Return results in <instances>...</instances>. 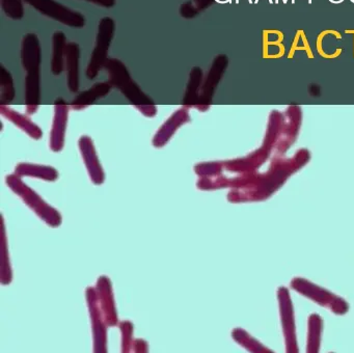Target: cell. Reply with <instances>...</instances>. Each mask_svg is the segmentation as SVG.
Returning <instances> with one entry per match:
<instances>
[{
	"instance_id": "cell-12",
	"label": "cell",
	"mask_w": 354,
	"mask_h": 353,
	"mask_svg": "<svg viewBox=\"0 0 354 353\" xmlns=\"http://www.w3.org/2000/svg\"><path fill=\"white\" fill-rule=\"evenodd\" d=\"M198 14V12L196 10L192 1L186 2V3L182 4V6H180V15L184 17V18L192 19Z\"/></svg>"
},
{
	"instance_id": "cell-6",
	"label": "cell",
	"mask_w": 354,
	"mask_h": 353,
	"mask_svg": "<svg viewBox=\"0 0 354 353\" xmlns=\"http://www.w3.org/2000/svg\"><path fill=\"white\" fill-rule=\"evenodd\" d=\"M111 87L113 85L111 84V82L96 83L91 89L80 93L71 102V107L76 110L84 109L91 104L94 103L96 100L106 96L111 91Z\"/></svg>"
},
{
	"instance_id": "cell-13",
	"label": "cell",
	"mask_w": 354,
	"mask_h": 353,
	"mask_svg": "<svg viewBox=\"0 0 354 353\" xmlns=\"http://www.w3.org/2000/svg\"><path fill=\"white\" fill-rule=\"evenodd\" d=\"M212 1L213 0H192V4H194V8H196L198 12L208 8L212 3Z\"/></svg>"
},
{
	"instance_id": "cell-3",
	"label": "cell",
	"mask_w": 354,
	"mask_h": 353,
	"mask_svg": "<svg viewBox=\"0 0 354 353\" xmlns=\"http://www.w3.org/2000/svg\"><path fill=\"white\" fill-rule=\"evenodd\" d=\"M115 21L111 17H104L99 22L98 33H97L96 46L91 56L90 64L86 70V76L88 79L96 78L98 73L104 68L106 64L107 53L109 46L115 35Z\"/></svg>"
},
{
	"instance_id": "cell-5",
	"label": "cell",
	"mask_w": 354,
	"mask_h": 353,
	"mask_svg": "<svg viewBox=\"0 0 354 353\" xmlns=\"http://www.w3.org/2000/svg\"><path fill=\"white\" fill-rule=\"evenodd\" d=\"M80 46L77 43H68L65 49V68L68 75V87L72 93H77L80 89Z\"/></svg>"
},
{
	"instance_id": "cell-4",
	"label": "cell",
	"mask_w": 354,
	"mask_h": 353,
	"mask_svg": "<svg viewBox=\"0 0 354 353\" xmlns=\"http://www.w3.org/2000/svg\"><path fill=\"white\" fill-rule=\"evenodd\" d=\"M24 1L36 8L41 14L55 19L68 26L82 28L86 25V17L82 12L71 10L55 0H24Z\"/></svg>"
},
{
	"instance_id": "cell-7",
	"label": "cell",
	"mask_w": 354,
	"mask_h": 353,
	"mask_svg": "<svg viewBox=\"0 0 354 353\" xmlns=\"http://www.w3.org/2000/svg\"><path fill=\"white\" fill-rule=\"evenodd\" d=\"M223 57H218L215 60L214 64H213L212 69H211L210 73L207 76L206 81H205L204 85H203L202 93L200 95V99H198V105L196 107L198 109H206L207 105L209 102L211 101V98L213 96V91H214L215 85H216L217 81L221 78V64H223Z\"/></svg>"
},
{
	"instance_id": "cell-14",
	"label": "cell",
	"mask_w": 354,
	"mask_h": 353,
	"mask_svg": "<svg viewBox=\"0 0 354 353\" xmlns=\"http://www.w3.org/2000/svg\"><path fill=\"white\" fill-rule=\"evenodd\" d=\"M86 1L92 2L97 6H104V8H111L115 4V0H86Z\"/></svg>"
},
{
	"instance_id": "cell-9",
	"label": "cell",
	"mask_w": 354,
	"mask_h": 353,
	"mask_svg": "<svg viewBox=\"0 0 354 353\" xmlns=\"http://www.w3.org/2000/svg\"><path fill=\"white\" fill-rule=\"evenodd\" d=\"M66 46L65 33L57 31L53 35V56L51 62V71L55 75H61L65 69Z\"/></svg>"
},
{
	"instance_id": "cell-8",
	"label": "cell",
	"mask_w": 354,
	"mask_h": 353,
	"mask_svg": "<svg viewBox=\"0 0 354 353\" xmlns=\"http://www.w3.org/2000/svg\"><path fill=\"white\" fill-rule=\"evenodd\" d=\"M203 80L202 69L196 68L192 69L189 75V80H188L187 87H186L185 96H184V105L186 107H196L200 99L201 83Z\"/></svg>"
},
{
	"instance_id": "cell-2",
	"label": "cell",
	"mask_w": 354,
	"mask_h": 353,
	"mask_svg": "<svg viewBox=\"0 0 354 353\" xmlns=\"http://www.w3.org/2000/svg\"><path fill=\"white\" fill-rule=\"evenodd\" d=\"M104 69H106L109 73L111 84L119 89L140 111L147 116H154L156 114L157 109L154 102L131 78L127 66L121 60L109 58Z\"/></svg>"
},
{
	"instance_id": "cell-1",
	"label": "cell",
	"mask_w": 354,
	"mask_h": 353,
	"mask_svg": "<svg viewBox=\"0 0 354 353\" xmlns=\"http://www.w3.org/2000/svg\"><path fill=\"white\" fill-rule=\"evenodd\" d=\"M22 66L28 75L26 78V110L35 114L41 100L40 66L42 62L40 42L35 33H28L22 39Z\"/></svg>"
},
{
	"instance_id": "cell-11",
	"label": "cell",
	"mask_w": 354,
	"mask_h": 353,
	"mask_svg": "<svg viewBox=\"0 0 354 353\" xmlns=\"http://www.w3.org/2000/svg\"><path fill=\"white\" fill-rule=\"evenodd\" d=\"M1 8L14 20H20L24 16V0H1Z\"/></svg>"
},
{
	"instance_id": "cell-10",
	"label": "cell",
	"mask_w": 354,
	"mask_h": 353,
	"mask_svg": "<svg viewBox=\"0 0 354 353\" xmlns=\"http://www.w3.org/2000/svg\"><path fill=\"white\" fill-rule=\"evenodd\" d=\"M0 100L3 103L12 101L15 97V89H14L13 77L11 73L1 64L0 66Z\"/></svg>"
}]
</instances>
